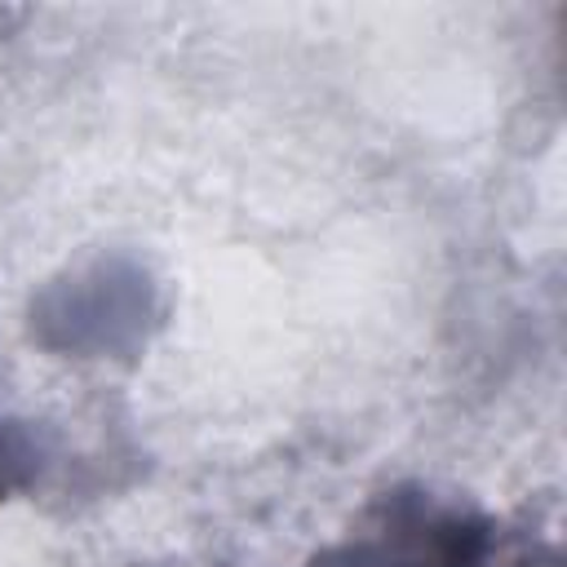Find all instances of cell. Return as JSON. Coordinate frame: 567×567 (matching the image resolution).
I'll return each instance as SVG.
<instances>
[{
  "instance_id": "obj_1",
  "label": "cell",
  "mask_w": 567,
  "mask_h": 567,
  "mask_svg": "<svg viewBox=\"0 0 567 567\" xmlns=\"http://www.w3.org/2000/svg\"><path fill=\"white\" fill-rule=\"evenodd\" d=\"M310 567H487V527L461 509L390 501L385 518Z\"/></svg>"
},
{
  "instance_id": "obj_2",
  "label": "cell",
  "mask_w": 567,
  "mask_h": 567,
  "mask_svg": "<svg viewBox=\"0 0 567 567\" xmlns=\"http://www.w3.org/2000/svg\"><path fill=\"white\" fill-rule=\"evenodd\" d=\"M31 474H35V447H31V439L18 425H4L0 421V496L27 487Z\"/></svg>"
}]
</instances>
